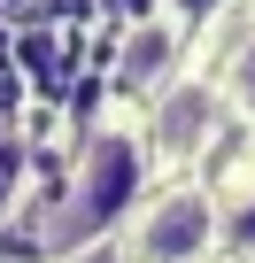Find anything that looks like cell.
Returning a JSON list of instances; mask_svg holds the SVG:
<instances>
[{
    "label": "cell",
    "instance_id": "obj_4",
    "mask_svg": "<svg viewBox=\"0 0 255 263\" xmlns=\"http://www.w3.org/2000/svg\"><path fill=\"white\" fill-rule=\"evenodd\" d=\"M209 116H217V101H209L201 85H178V93L163 101V147H170V155H193V147L209 140Z\"/></svg>",
    "mask_w": 255,
    "mask_h": 263
},
{
    "label": "cell",
    "instance_id": "obj_6",
    "mask_svg": "<svg viewBox=\"0 0 255 263\" xmlns=\"http://www.w3.org/2000/svg\"><path fill=\"white\" fill-rule=\"evenodd\" d=\"M163 8H170L178 24H201V16H217V8H224V0H163Z\"/></svg>",
    "mask_w": 255,
    "mask_h": 263
},
{
    "label": "cell",
    "instance_id": "obj_2",
    "mask_svg": "<svg viewBox=\"0 0 255 263\" xmlns=\"http://www.w3.org/2000/svg\"><path fill=\"white\" fill-rule=\"evenodd\" d=\"M209 201L201 194H170V201H155L147 209V232H140V255L147 263H193L201 248H209Z\"/></svg>",
    "mask_w": 255,
    "mask_h": 263
},
{
    "label": "cell",
    "instance_id": "obj_7",
    "mask_svg": "<svg viewBox=\"0 0 255 263\" xmlns=\"http://www.w3.org/2000/svg\"><path fill=\"white\" fill-rule=\"evenodd\" d=\"M85 263H116V255H108V248H93V255H85Z\"/></svg>",
    "mask_w": 255,
    "mask_h": 263
},
{
    "label": "cell",
    "instance_id": "obj_3",
    "mask_svg": "<svg viewBox=\"0 0 255 263\" xmlns=\"http://www.w3.org/2000/svg\"><path fill=\"white\" fill-rule=\"evenodd\" d=\"M170 62H178V16H147V24H132V39H124V54H116L124 85H155Z\"/></svg>",
    "mask_w": 255,
    "mask_h": 263
},
{
    "label": "cell",
    "instance_id": "obj_5",
    "mask_svg": "<svg viewBox=\"0 0 255 263\" xmlns=\"http://www.w3.org/2000/svg\"><path fill=\"white\" fill-rule=\"evenodd\" d=\"M224 93H232L240 108H255V39L232 54V70H224Z\"/></svg>",
    "mask_w": 255,
    "mask_h": 263
},
{
    "label": "cell",
    "instance_id": "obj_1",
    "mask_svg": "<svg viewBox=\"0 0 255 263\" xmlns=\"http://www.w3.org/2000/svg\"><path fill=\"white\" fill-rule=\"evenodd\" d=\"M140 178H147V147L132 124H101L85 140V163H77V209L93 224H116L124 209L140 201Z\"/></svg>",
    "mask_w": 255,
    "mask_h": 263
}]
</instances>
